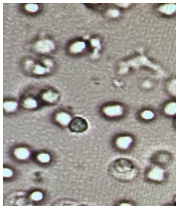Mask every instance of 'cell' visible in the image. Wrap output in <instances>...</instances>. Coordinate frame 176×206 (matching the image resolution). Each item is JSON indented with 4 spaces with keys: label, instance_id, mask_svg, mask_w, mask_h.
<instances>
[{
    "label": "cell",
    "instance_id": "44dd1931",
    "mask_svg": "<svg viewBox=\"0 0 176 206\" xmlns=\"http://www.w3.org/2000/svg\"><path fill=\"white\" fill-rule=\"evenodd\" d=\"M92 43L94 47H97L99 45V42L96 40H93L92 41Z\"/></svg>",
    "mask_w": 176,
    "mask_h": 206
},
{
    "label": "cell",
    "instance_id": "ffe728a7",
    "mask_svg": "<svg viewBox=\"0 0 176 206\" xmlns=\"http://www.w3.org/2000/svg\"><path fill=\"white\" fill-rule=\"evenodd\" d=\"M118 14H119V13L118 12L117 10H112L110 11V12H109V14L112 16L113 17L117 16Z\"/></svg>",
    "mask_w": 176,
    "mask_h": 206
},
{
    "label": "cell",
    "instance_id": "30bf717a",
    "mask_svg": "<svg viewBox=\"0 0 176 206\" xmlns=\"http://www.w3.org/2000/svg\"><path fill=\"white\" fill-rule=\"evenodd\" d=\"M165 113L169 115H173L176 113V103L171 102L167 104L164 109Z\"/></svg>",
    "mask_w": 176,
    "mask_h": 206
},
{
    "label": "cell",
    "instance_id": "5bb4252c",
    "mask_svg": "<svg viewBox=\"0 0 176 206\" xmlns=\"http://www.w3.org/2000/svg\"><path fill=\"white\" fill-rule=\"evenodd\" d=\"M25 107L28 109L34 108L37 106V102L34 99L29 98L26 99L24 102Z\"/></svg>",
    "mask_w": 176,
    "mask_h": 206
},
{
    "label": "cell",
    "instance_id": "52a82bcc",
    "mask_svg": "<svg viewBox=\"0 0 176 206\" xmlns=\"http://www.w3.org/2000/svg\"><path fill=\"white\" fill-rule=\"evenodd\" d=\"M36 47L40 51L46 52L50 50L52 48V47H53V45L51 43V42L43 41L38 42Z\"/></svg>",
    "mask_w": 176,
    "mask_h": 206
},
{
    "label": "cell",
    "instance_id": "d6986e66",
    "mask_svg": "<svg viewBox=\"0 0 176 206\" xmlns=\"http://www.w3.org/2000/svg\"><path fill=\"white\" fill-rule=\"evenodd\" d=\"M4 175L6 177H7V176L9 177V176H11L12 175V172L9 169H6L5 170H4Z\"/></svg>",
    "mask_w": 176,
    "mask_h": 206
},
{
    "label": "cell",
    "instance_id": "7402d4cb",
    "mask_svg": "<svg viewBox=\"0 0 176 206\" xmlns=\"http://www.w3.org/2000/svg\"><path fill=\"white\" fill-rule=\"evenodd\" d=\"M119 206H133V205H131V204L125 202V203H122L120 204Z\"/></svg>",
    "mask_w": 176,
    "mask_h": 206
},
{
    "label": "cell",
    "instance_id": "9a60e30c",
    "mask_svg": "<svg viewBox=\"0 0 176 206\" xmlns=\"http://www.w3.org/2000/svg\"><path fill=\"white\" fill-rule=\"evenodd\" d=\"M142 116L145 119H150L154 117V114L151 111L146 110L142 113Z\"/></svg>",
    "mask_w": 176,
    "mask_h": 206
},
{
    "label": "cell",
    "instance_id": "277c9868",
    "mask_svg": "<svg viewBox=\"0 0 176 206\" xmlns=\"http://www.w3.org/2000/svg\"><path fill=\"white\" fill-rule=\"evenodd\" d=\"M123 111V109L119 106H109L104 109V112L106 115L111 117L121 115Z\"/></svg>",
    "mask_w": 176,
    "mask_h": 206
},
{
    "label": "cell",
    "instance_id": "ba28073f",
    "mask_svg": "<svg viewBox=\"0 0 176 206\" xmlns=\"http://www.w3.org/2000/svg\"><path fill=\"white\" fill-rule=\"evenodd\" d=\"M15 155L17 158L20 159H25L29 156L28 150L26 148H17L14 152Z\"/></svg>",
    "mask_w": 176,
    "mask_h": 206
},
{
    "label": "cell",
    "instance_id": "e0dca14e",
    "mask_svg": "<svg viewBox=\"0 0 176 206\" xmlns=\"http://www.w3.org/2000/svg\"><path fill=\"white\" fill-rule=\"evenodd\" d=\"M25 8L28 11H31V12H34L38 9V7L37 4H27L25 7Z\"/></svg>",
    "mask_w": 176,
    "mask_h": 206
},
{
    "label": "cell",
    "instance_id": "8fae6325",
    "mask_svg": "<svg viewBox=\"0 0 176 206\" xmlns=\"http://www.w3.org/2000/svg\"><path fill=\"white\" fill-rule=\"evenodd\" d=\"M85 47V44L83 42H78L77 43H75L72 45L71 47V51L73 52H80L83 50Z\"/></svg>",
    "mask_w": 176,
    "mask_h": 206
},
{
    "label": "cell",
    "instance_id": "8992f818",
    "mask_svg": "<svg viewBox=\"0 0 176 206\" xmlns=\"http://www.w3.org/2000/svg\"><path fill=\"white\" fill-rule=\"evenodd\" d=\"M71 118L70 115L65 112L59 113L56 116V120L62 125H66L70 123Z\"/></svg>",
    "mask_w": 176,
    "mask_h": 206
},
{
    "label": "cell",
    "instance_id": "4fadbf2b",
    "mask_svg": "<svg viewBox=\"0 0 176 206\" xmlns=\"http://www.w3.org/2000/svg\"><path fill=\"white\" fill-rule=\"evenodd\" d=\"M17 104L14 102H7L4 103V107L7 111H13L16 108Z\"/></svg>",
    "mask_w": 176,
    "mask_h": 206
},
{
    "label": "cell",
    "instance_id": "5b68a950",
    "mask_svg": "<svg viewBox=\"0 0 176 206\" xmlns=\"http://www.w3.org/2000/svg\"><path fill=\"white\" fill-rule=\"evenodd\" d=\"M133 139L130 136H122L117 139L116 143L118 147L125 150L129 147Z\"/></svg>",
    "mask_w": 176,
    "mask_h": 206
},
{
    "label": "cell",
    "instance_id": "7c38bea8",
    "mask_svg": "<svg viewBox=\"0 0 176 206\" xmlns=\"http://www.w3.org/2000/svg\"><path fill=\"white\" fill-rule=\"evenodd\" d=\"M57 97V94L51 91L46 92L43 95V99L48 102H53L56 100Z\"/></svg>",
    "mask_w": 176,
    "mask_h": 206
},
{
    "label": "cell",
    "instance_id": "2e32d148",
    "mask_svg": "<svg viewBox=\"0 0 176 206\" xmlns=\"http://www.w3.org/2000/svg\"><path fill=\"white\" fill-rule=\"evenodd\" d=\"M38 158L41 162H43V163L48 162L50 159L49 155L45 154V153H41V154H39L38 155Z\"/></svg>",
    "mask_w": 176,
    "mask_h": 206
},
{
    "label": "cell",
    "instance_id": "ac0fdd59",
    "mask_svg": "<svg viewBox=\"0 0 176 206\" xmlns=\"http://www.w3.org/2000/svg\"><path fill=\"white\" fill-rule=\"evenodd\" d=\"M35 73H38V74H42L45 72V69L40 66H37L35 67Z\"/></svg>",
    "mask_w": 176,
    "mask_h": 206
},
{
    "label": "cell",
    "instance_id": "7a4b0ae2",
    "mask_svg": "<svg viewBox=\"0 0 176 206\" xmlns=\"http://www.w3.org/2000/svg\"><path fill=\"white\" fill-rule=\"evenodd\" d=\"M164 172L161 168L156 167L150 170L148 174L149 178L151 180L161 181L164 178Z\"/></svg>",
    "mask_w": 176,
    "mask_h": 206
},
{
    "label": "cell",
    "instance_id": "9c48e42d",
    "mask_svg": "<svg viewBox=\"0 0 176 206\" xmlns=\"http://www.w3.org/2000/svg\"><path fill=\"white\" fill-rule=\"evenodd\" d=\"M159 10L167 14H171L176 10V5L175 4H167L160 7Z\"/></svg>",
    "mask_w": 176,
    "mask_h": 206
},
{
    "label": "cell",
    "instance_id": "3957f363",
    "mask_svg": "<svg viewBox=\"0 0 176 206\" xmlns=\"http://www.w3.org/2000/svg\"><path fill=\"white\" fill-rule=\"evenodd\" d=\"M87 128V124L84 120L77 118L74 120L71 123V128L77 132L83 131Z\"/></svg>",
    "mask_w": 176,
    "mask_h": 206
},
{
    "label": "cell",
    "instance_id": "6da1fadb",
    "mask_svg": "<svg viewBox=\"0 0 176 206\" xmlns=\"http://www.w3.org/2000/svg\"><path fill=\"white\" fill-rule=\"evenodd\" d=\"M113 168L114 175L120 178H131L134 175L135 171L133 165L125 160H121L116 162Z\"/></svg>",
    "mask_w": 176,
    "mask_h": 206
}]
</instances>
